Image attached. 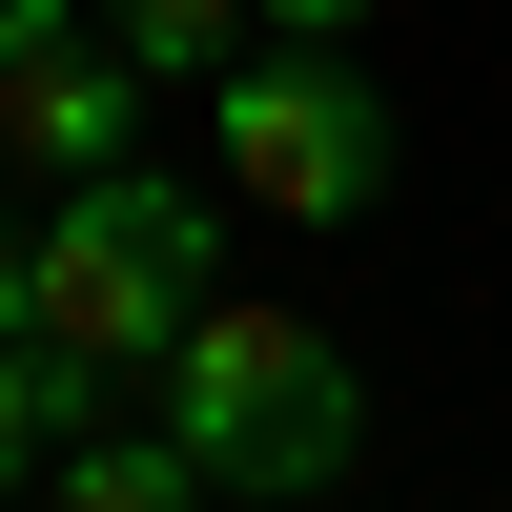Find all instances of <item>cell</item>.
Returning <instances> with one entry per match:
<instances>
[{
	"label": "cell",
	"instance_id": "cell-1",
	"mask_svg": "<svg viewBox=\"0 0 512 512\" xmlns=\"http://www.w3.org/2000/svg\"><path fill=\"white\" fill-rule=\"evenodd\" d=\"M205 287H226V205H205L185 164H123V185L41 205V246H21V349H62L82 390H103V369L164 390V349L205 328Z\"/></svg>",
	"mask_w": 512,
	"mask_h": 512
},
{
	"label": "cell",
	"instance_id": "cell-2",
	"mask_svg": "<svg viewBox=\"0 0 512 512\" xmlns=\"http://www.w3.org/2000/svg\"><path fill=\"white\" fill-rule=\"evenodd\" d=\"M164 451H185L205 492L308 512V492H349V472H369V369L328 349L308 308H205L185 349H164Z\"/></svg>",
	"mask_w": 512,
	"mask_h": 512
},
{
	"label": "cell",
	"instance_id": "cell-3",
	"mask_svg": "<svg viewBox=\"0 0 512 512\" xmlns=\"http://www.w3.org/2000/svg\"><path fill=\"white\" fill-rule=\"evenodd\" d=\"M226 205H267V226H369L390 205V103H369V62H246L226 82Z\"/></svg>",
	"mask_w": 512,
	"mask_h": 512
},
{
	"label": "cell",
	"instance_id": "cell-4",
	"mask_svg": "<svg viewBox=\"0 0 512 512\" xmlns=\"http://www.w3.org/2000/svg\"><path fill=\"white\" fill-rule=\"evenodd\" d=\"M0 164H21L41 205L123 185V164H144V82H123L103 41H62V62H21V82H0Z\"/></svg>",
	"mask_w": 512,
	"mask_h": 512
},
{
	"label": "cell",
	"instance_id": "cell-5",
	"mask_svg": "<svg viewBox=\"0 0 512 512\" xmlns=\"http://www.w3.org/2000/svg\"><path fill=\"white\" fill-rule=\"evenodd\" d=\"M82 431H103V390H82L62 349H21V328H0V492H62Z\"/></svg>",
	"mask_w": 512,
	"mask_h": 512
},
{
	"label": "cell",
	"instance_id": "cell-6",
	"mask_svg": "<svg viewBox=\"0 0 512 512\" xmlns=\"http://www.w3.org/2000/svg\"><path fill=\"white\" fill-rule=\"evenodd\" d=\"M103 62H123V82H205V103H226V82H246V0H103Z\"/></svg>",
	"mask_w": 512,
	"mask_h": 512
},
{
	"label": "cell",
	"instance_id": "cell-7",
	"mask_svg": "<svg viewBox=\"0 0 512 512\" xmlns=\"http://www.w3.org/2000/svg\"><path fill=\"white\" fill-rule=\"evenodd\" d=\"M62 512H205V472H185L164 431H82V451H62Z\"/></svg>",
	"mask_w": 512,
	"mask_h": 512
},
{
	"label": "cell",
	"instance_id": "cell-8",
	"mask_svg": "<svg viewBox=\"0 0 512 512\" xmlns=\"http://www.w3.org/2000/svg\"><path fill=\"white\" fill-rule=\"evenodd\" d=\"M246 21H267L287 62H349V41H369V0H246Z\"/></svg>",
	"mask_w": 512,
	"mask_h": 512
},
{
	"label": "cell",
	"instance_id": "cell-9",
	"mask_svg": "<svg viewBox=\"0 0 512 512\" xmlns=\"http://www.w3.org/2000/svg\"><path fill=\"white\" fill-rule=\"evenodd\" d=\"M21 62H62V0H0V82Z\"/></svg>",
	"mask_w": 512,
	"mask_h": 512
},
{
	"label": "cell",
	"instance_id": "cell-10",
	"mask_svg": "<svg viewBox=\"0 0 512 512\" xmlns=\"http://www.w3.org/2000/svg\"><path fill=\"white\" fill-rule=\"evenodd\" d=\"M21 246H41V226H21V205H0V328H21Z\"/></svg>",
	"mask_w": 512,
	"mask_h": 512
}]
</instances>
